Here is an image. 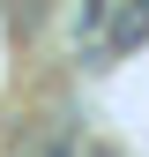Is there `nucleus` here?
<instances>
[{
	"label": "nucleus",
	"mask_w": 149,
	"mask_h": 157,
	"mask_svg": "<svg viewBox=\"0 0 149 157\" xmlns=\"http://www.w3.org/2000/svg\"><path fill=\"white\" fill-rule=\"evenodd\" d=\"M104 23H112V0H67V45L82 67H104Z\"/></svg>",
	"instance_id": "1"
},
{
	"label": "nucleus",
	"mask_w": 149,
	"mask_h": 157,
	"mask_svg": "<svg viewBox=\"0 0 149 157\" xmlns=\"http://www.w3.org/2000/svg\"><path fill=\"white\" fill-rule=\"evenodd\" d=\"M15 157H74V135H45V127H30L23 142H15Z\"/></svg>",
	"instance_id": "2"
}]
</instances>
